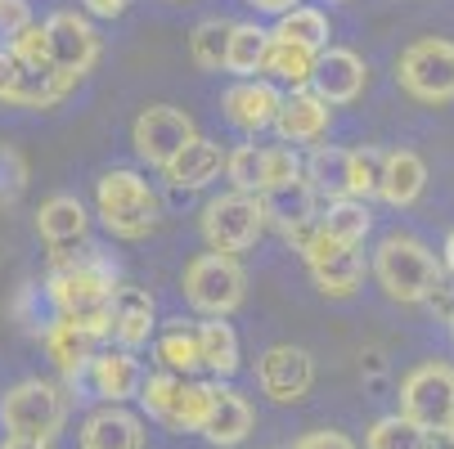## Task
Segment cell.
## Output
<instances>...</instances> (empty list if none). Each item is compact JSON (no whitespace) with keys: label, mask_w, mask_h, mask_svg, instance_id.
I'll return each instance as SVG.
<instances>
[{"label":"cell","mask_w":454,"mask_h":449,"mask_svg":"<svg viewBox=\"0 0 454 449\" xmlns=\"http://www.w3.org/2000/svg\"><path fill=\"white\" fill-rule=\"evenodd\" d=\"M427 449H454V427H441V431H427Z\"/></svg>","instance_id":"obj_45"},{"label":"cell","mask_w":454,"mask_h":449,"mask_svg":"<svg viewBox=\"0 0 454 449\" xmlns=\"http://www.w3.org/2000/svg\"><path fill=\"white\" fill-rule=\"evenodd\" d=\"M270 36H275V41H288V45H301V50H310V54H324V50H329L333 27H329V14H324V10L297 5V10H288V14L275 23Z\"/></svg>","instance_id":"obj_30"},{"label":"cell","mask_w":454,"mask_h":449,"mask_svg":"<svg viewBox=\"0 0 454 449\" xmlns=\"http://www.w3.org/2000/svg\"><path fill=\"white\" fill-rule=\"evenodd\" d=\"M401 414L419 422L423 431L454 427V364L427 360L410 368L401 382Z\"/></svg>","instance_id":"obj_8"},{"label":"cell","mask_w":454,"mask_h":449,"mask_svg":"<svg viewBox=\"0 0 454 449\" xmlns=\"http://www.w3.org/2000/svg\"><path fill=\"white\" fill-rule=\"evenodd\" d=\"M445 324H450V342H454V314H450V319H445Z\"/></svg>","instance_id":"obj_47"},{"label":"cell","mask_w":454,"mask_h":449,"mask_svg":"<svg viewBox=\"0 0 454 449\" xmlns=\"http://www.w3.org/2000/svg\"><path fill=\"white\" fill-rule=\"evenodd\" d=\"M41 346H45L50 364H54L63 377H82V373L90 368V360L99 355V351H95L99 337H90L86 329L73 324V319H59V314L41 329Z\"/></svg>","instance_id":"obj_18"},{"label":"cell","mask_w":454,"mask_h":449,"mask_svg":"<svg viewBox=\"0 0 454 449\" xmlns=\"http://www.w3.org/2000/svg\"><path fill=\"white\" fill-rule=\"evenodd\" d=\"M279 108H284V95H279V86H270L266 77L234 81V86L221 95V112H225V121L234 126V131H247V135H256V131H266V126H275Z\"/></svg>","instance_id":"obj_14"},{"label":"cell","mask_w":454,"mask_h":449,"mask_svg":"<svg viewBox=\"0 0 454 449\" xmlns=\"http://www.w3.org/2000/svg\"><path fill=\"white\" fill-rule=\"evenodd\" d=\"M153 355L162 364V373H176V377H193L203 368V346H199V329H189L184 319H171V324L158 333L153 342Z\"/></svg>","instance_id":"obj_26"},{"label":"cell","mask_w":454,"mask_h":449,"mask_svg":"<svg viewBox=\"0 0 454 449\" xmlns=\"http://www.w3.org/2000/svg\"><path fill=\"white\" fill-rule=\"evenodd\" d=\"M369 225H373L369 203H356V198L329 203V207H324V216H319V229L329 234V238H338L342 247H360L364 234H369Z\"/></svg>","instance_id":"obj_34"},{"label":"cell","mask_w":454,"mask_h":449,"mask_svg":"<svg viewBox=\"0 0 454 449\" xmlns=\"http://www.w3.org/2000/svg\"><path fill=\"white\" fill-rule=\"evenodd\" d=\"M45 41H50V68L59 77H68L73 86L99 63V32L90 27L86 14L59 10L45 19Z\"/></svg>","instance_id":"obj_10"},{"label":"cell","mask_w":454,"mask_h":449,"mask_svg":"<svg viewBox=\"0 0 454 449\" xmlns=\"http://www.w3.org/2000/svg\"><path fill=\"white\" fill-rule=\"evenodd\" d=\"M10 54L23 63V68H50V41H45V23L23 27V32L10 41Z\"/></svg>","instance_id":"obj_39"},{"label":"cell","mask_w":454,"mask_h":449,"mask_svg":"<svg viewBox=\"0 0 454 449\" xmlns=\"http://www.w3.org/2000/svg\"><path fill=\"white\" fill-rule=\"evenodd\" d=\"M32 27V10H27V0H0V50H10V41Z\"/></svg>","instance_id":"obj_40"},{"label":"cell","mask_w":454,"mask_h":449,"mask_svg":"<svg viewBox=\"0 0 454 449\" xmlns=\"http://www.w3.org/2000/svg\"><path fill=\"white\" fill-rule=\"evenodd\" d=\"M158 329V306L145 288H117L113 297V342L121 351H140Z\"/></svg>","instance_id":"obj_19"},{"label":"cell","mask_w":454,"mask_h":449,"mask_svg":"<svg viewBox=\"0 0 454 449\" xmlns=\"http://www.w3.org/2000/svg\"><path fill=\"white\" fill-rule=\"evenodd\" d=\"M306 180L319 198L342 203L351 198V180H356V149H338V144H315L306 158Z\"/></svg>","instance_id":"obj_22"},{"label":"cell","mask_w":454,"mask_h":449,"mask_svg":"<svg viewBox=\"0 0 454 449\" xmlns=\"http://www.w3.org/2000/svg\"><path fill=\"white\" fill-rule=\"evenodd\" d=\"M45 297L59 319H73L90 337H113V297H117V266L104 261L95 247L86 252H54Z\"/></svg>","instance_id":"obj_1"},{"label":"cell","mask_w":454,"mask_h":449,"mask_svg":"<svg viewBox=\"0 0 454 449\" xmlns=\"http://www.w3.org/2000/svg\"><path fill=\"white\" fill-rule=\"evenodd\" d=\"M90 387H95V396H104L108 405H126L131 396H140V387H145V373H140V360L131 355V351H99L95 360H90Z\"/></svg>","instance_id":"obj_20"},{"label":"cell","mask_w":454,"mask_h":449,"mask_svg":"<svg viewBox=\"0 0 454 449\" xmlns=\"http://www.w3.org/2000/svg\"><path fill=\"white\" fill-rule=\"evenodd\" d=\"M270 45H275V36H270L266 27L234 23V27H230V50H225V73H234L239 81H252L256 73H262Z\"/></svg>","instance_id":"obj_28"},{"label":"cell","mask_w":454,"mask_h":449,"mask_svg":"<svg viewBox=\"0 0 454 449\" xmlns=\"http://www.w3.org/2000/svg\"><path fill=\"white\" fill-rule=\"evenodd\" d=\"M266 234V207L262 198H247V194H221L203 207V238L212 252H247L256 238Z\"/></svg>","instance_id":"obj_9"},{"label":"cell","mask_w":454,"mask_h":449,"mask_svg":"<svg viewBox=\"0 0 454 449\" xmlns=\"http://www.w3.org/2000/svg\"><path fill=\"white\" fill-rule=\"evenodd\" d=\"M68 422V396L54 382L41 377H23L0 396V427L5 436H23V440H54Z\"/></svg>","instance_id":"obj_5"},{"label":"cell","mask_w":454,"mask_h":449,"mask_svg":"<svg viewBox=\"0 0 454 449\" xmlns=\"http://www.w3.org/2000/svg\"><path fill=\"white\" fill-rule=\"evenodd\" d=\"M180 288H184V301L199 310V314L230 319L247 301V270L239 266V256L203 252V256H193V261L184 266Z\"/></svg>","instance_id":"obj_4"},{"label":"cell","mask_w":454,"mask_h":449,"mask_svg":"<svg viewBox=\"0 0 454 449\" xmlns=\"http://www.w3.org/2000/svg\"><path fill=\"white\" fill-rule=\"evenodd\" d=\"M315 58L310 50L301 45H288V41H275L266 63H262V77L270 86H288V90H310V77H315Z\"/></svg>","instance_id":"obj_29"},{"label":"cell","mask_w":454,"mask_h":449,"mask_svg":"<svg viewBox=\"0 0 454 449\" xmlns=\"http://www.w3.org/2000/svg\"><path fill=\"white\" fill-rule=\"evenodd\" d=\"M184 382L189 377H176V373H149L136 396L145 418H153L167 431H184Z\"/></svg>","instance_id":"obj_25"},{"label":"cell","mask_w":454,"mask_h":449,"mask_svg":"<svg viewBox=\"0 0 454 449\" xmlns=\"http://www.w3.org/2000/svg\"><path fill=\"white\" fill-rule=\"evenodd\" d=\"M373 279L378 288L401 301V306H427V297L445 283V266L436 261V252L414 238V234H387L373 247Z\"/></svg>","instance_id":"obj_2"},{"label":"cell","mask_w":454,"mask_h":449,"mask_svg":"<svg viewBox=\"0 0 454 449\" xmlns=\"http://www.w3.org/2000/svg\"><path fill=\"white\" fill-rule=\"evenodd\" d=\"M0 449H54V440H23V436H5Z\"/></svg>","instance_id":"obj_44"},{"label":"cell","mask_w":454,"mask_h":449,"mask_svg":"<svg viewBox=\"0 0 454 449\" xmlns=\"http://www.w3.org/2000/svg\"><path fill=\"white\" fill-rule=\"evenodd\" d=\"M293 449H360L351 436H342V431H329V427H319V431H306Z\"/></svg>","instance_id":"obj_41"},{"label":"cell","mask_w":454,"mask_h":449,"mask_svg":"<svg viewBox=\"0 0 454 449\" xmlns=\"http://www.w3.org/2000/svg\"><path fill=\"white\" fill-rule=\"evenodd\" d=\"M247 5L256 10V14H275V19H284L288 10H297L301 0H247Z\"/></svg>","instance_id":"obj_43"},{"label":"cell","mask_w":454,"mask_h":449,"mask_svg":"<svg viewBox=\"0 0 454 449\" xmlns=\"http://www.w3.org/2000/svg\"><path fill=\"white\" fill-rule=\"evenodd\" d=\"M396 86L419 104H454V41L423 36L396 63Z\"/></svg>","instance_id":"obj_6"},{"label":"cell","mask_w":454,"mask_h":449,"mask_svg":"<svg viewBox=\"0 0 454 449\" xmlns=\"http://www.w3.org/2000/svg\"><path fill=\"white\" fill-rule=\"evenodd\" d=\"M310 279H315V288H319L324 297H333V301L356 297V292H360V283H364V252L347 247L342 256H333L329 266L310 270Z\"/></svg>","instance_id":"obj_32"},{"label":"cell","mask_w":454,"mask_h":449,"mask_svg":"<svg viewBox=\"0 0 454 449\" xmlns=\"http://www.w3.org/2000/svg\"><path fill=\"white\" fill-rule=\"evenodd\" d=\"M225 180L234 184V194L262 198V194H266V184H270V158H266V149L239 144V149L225 158Z\"/></svg>","instance_id":"obj_33"},{"label":"cell","mask_w":454,"mask_h":449,"mask_svg":"<svg viewBox=\"0 0 454 449\" xmlns=\"http://www.w3.org/2000/svg\"><path fill=\"white\" fill-rule=\"evenodd\" d=\"M445 270L454 275V229H450V238H445Z\"/></svg>","instance_id":"obj_46"},{"label":"cell","mask_w":454,"mask_h":449,"mask_svg":"<svg viewBox=\"0 0 454 449\" xmlns=\"http://www.w3.org/2000/svg\"><path fill=\"white\" fill-rule=\"evenodd\" d=\"M252 422H256V414H252L247 396H239L234 387H221L216 391V409H212V418L203 427V440L216 445V449H234V445L247 440Z\"/></svg>","instance_id":"obj_24"},{"label":"cell","mask_w":454,"mask_h":449,"mask_svg":"<svg viewBox=\"0 0 454 449\" xmlns=\"http://www.w3.org/2000/svg\"><path fill=\"white\" fill-rule=\"evenodd\" d=\"M68 90H73V81L59 77L54 68H23L10 50H0V104H14V108H54Z\"/></svg>","instance_id":"obj_12"},{"label":"cell","mask_w":454,"mask_h":449,"mask_svg":"<svg viewBox=\"0 0 454 449\" xmlns=\"http://www.w3.org/2000/svg\"><path fill=\"white\" fill-rule=\"evenodd\" d=\"M193 140H199V126L176 104H149V108H140V117L131 126V144H136L140 162H149L158 171H167Z\"/></svg>","instance_id":"obj_7"},{"label":"cell","mask_w":454,"mask_h":449,"mask_svg":"<svg viewBox=\"0 0 454 449\" xmlns=\"http://www.w3.org/2000/svg\"><path fill=\"white\" fill-rule=\"evenodd\" d=\"M364 449H427V431L419 422H410L405 414H387L369 427Z\"/></svg>","instance_id":"obj_36"},{"label":"cell","mask_w":454,"mask_h":449,"mask_svg":"<svg viewBox=\"0 0 454 449\" xmlns=\"http://www.w3.org/2000/svg\"><path fill=\"white\" fill-rule=\"evenodd\" d=\"M329 121H333V108L324 104L315 90H288L284 95V108L275 117V135L288 149L293 144H315V140H324Z\"/></svg>","instance_id":"obj_15"},{"label":"cell","mask_w":454,"mask_h":449,"mask_svg":"<svg viewBox=\"0 0 454 449\" xmlns=\"http://www.w3.org/2000/svg\"><path fill=\"white\" fill-rule=\"evenodd\" d=\"M199 346H203V368L216 382L239 373L243 351H239V333L225 324V319H207V324H199Z\"/></svg>","instance_id":"obj_31"},{"label":"cell","mask_w":454,"mask_h":449,"mask_svg":"<svg viewBox=\"0 0 454 449\" xmlns=\"http://www.w3.org/2000/svg\"><path fill=\"white\" fill-rule=\"evenodd\" d=\"M427 189V162L414 149H387L382 153V180H378V198L387 207H414Z\"/></svg>","instance_id":"obj_17"},{"label":"cell","mask_w":454,"mask_h":449,"mask_svg":"<svg viewBox=\"0 0 454 449\" xmlns=\"http://www.w3.org/2000/svg\"><path fill=\"white\" fill-rule=\"evenodd\" d=\"M230 27L225 19H203L189 32V58L199 63L203 73H225V50H230Z\"/></svg>","instance_id":"obj_35"},{"label":"cell","mask_w":454,"mask_h":449,"mask_svg":"<svg viewBox=\"0 0 454 449\" xmlns=\"http://www.w3.org/2000/svg\"><path fill=\"white\" fill-rule=\"evenodd\" d=\"M369 86V68L364 58L347 45H329L319 58H315V77H310V90L329 104V108H342V104H356Z\"/></svg>","instance_id":"obj_13"},{"label":"cell","mask_w":454,"mask_h":449,"mask_svg":"<svg viewBox=\"0 0 454 449\" xmlns=\"http://www.w3.org/2000/svg\"><path fill=\"white\" fill-rule=\"evenodd\" d=\"M77 449H145V418L121 405H104L82 422Z\"/></svg>","instance_id":"obj_16"},{"label":"cell","mask_w":454,"mask_h":449,"mask_svg":"<svg viewBox=\"0 0 454 449\" xmlns=\"http://www.w3.org/2000/svg\"><path fill=\"white\" fill-rule=\"evenodd\" d=\"M315 198H319V194L310 189V180H306V175H297V180H288V184L266 189V194H262L266 225H275L279 234H288V229H297V225L315 221Z\"/></svg>","instance_id":"obj_23"},{"label":"cell","mask_w":454,"mask_h":449,"mask_svg":"<svg viewBox=\"0 0 454 449\" xmlns=\"http://www.w3.org/2000/svg\"><path fill=\"white\" fill-rule=\"evenodd\" d=\"M256 387L275 405H301L315 387V360L301 346H270L256 360Z\"/></svg>","instance_id":"obj_11"},{"label":"cell","mask_w":454,"mask_h":449,"mask_svg":"<svg viewBox=\"0 0 454 449\" xmlns=\"http://www.w3.org/2000/svg\"><path fill=\"white\" fill-rule=\"evenodd\" d=\"M225 158L230 153H221V144L216 140H193L171 166H167V180L176 184V189H207L221 171H225Z\"/></svg>","instance_id":"obj_27"},{"label":"cell","mask_w":454,"mask_h":449,"mask_svg":"<svg viewBox=\"0 0 454 449\" xmlns=\"http://www.w3.org/2000/svg\"><path fill=\"white\" fill-rule=\"evenodd\" d=\"M95 216L104 221V229L113 238H126L136 243L145 234L158 229V216H162V203L153 194V184L131 171V166H113L95 180Z\"/></svg>","instance_id":"obj_3"},{"label":"cell","mask_w":454,"mask_h":449,"mask_svg":"<svg viewBox=\"0 0 454 449\" xmlns=\"http://www.w3.org/2000/svg\"><path fill=\"white\" fill-rule=\"evenodd\" d=\"M126 5H131V0H82V10L95 14V19H117V14H126Z\"/></svg>","instance_id":"obj_42"},{"label":"cell","mask_w":454,"mask_h":449,"mask_svg":"<svg viewBox=\"0 0 454 449\" xmlns=\"http://www.w3.org/2000/svg\"><path fill=\"white\" fill-rule=\"evenodd\" d=\"M27 180H32V166H27V158H23L14 144H5V140H0V212H5V207H14V203L27 194Z\"/></svg>","instance_id":"obj_37"},{"label":"cell","mask_w":454,"mask_h":449,"mask_svg":"<svg viewBox=\"0 0 454 449\" xmlns=\"http://www.w3.org/2000/svg\"><path fill=\"white\" fill-rule=\"evenodd\" d=\"M338 5H347V0H338Z\"/></svg>","instance_id":"obj_48"},{"label":"cell","mask_w":454,"mask_h":449,"mask_svg":"<svg viewBox=\"0 0 454 449\" xmlns=\"http://www.w3.org/2000/svg\"><path fill=\"white\" fill-rule=\"evenodd\" d=\"M86 229H90V212H86V203H82L77 194H54V198H45V203L36 207V234H41L54 252L82 243Z\"/></svg>","instance_id":"obj_21"},{"label":"cell","mask_w":454,"mask_h":449,"mask_svg":"<svg viewBox=\"0 0 454 449\" xmlns=\"http://www.w3.org/2000/svg\"><path fill=\"white\" fill-rule=\"evenodd\" d=\"M382 153H387V149H373V144L356 149V180H351V198H356V203H369V198L378 194V180H382Z\"/></svg>","instance_id":"obj_38"}]
</instances>
